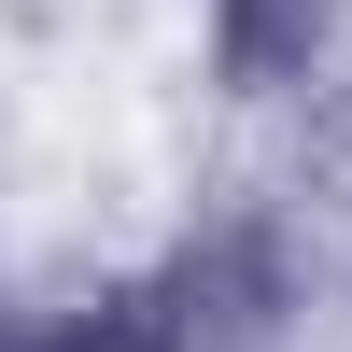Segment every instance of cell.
Masks as SVG:
<instances>
[{
  "label": "cell",
  "mask_w": 352,
  "mask_h": 352,
  "mask_svg": "<svg viewBox=\"0 0 352 352\" xmlns=\"http://www.w3.org/2000/svg\"><path fill=\"white\" fill-rule=\"evenodd\" d=\"M28 352H197V338H184L169 296H99L85 324H56V338H28Z\"/></svg>",
  "instance_id": "obj_3"
},
{
  "label": "cell",
  "mask_w": 352,
  "mask_h": 352,
  "mask_svg": "<svg viewBox=\"0 0 352 352\" xmlns=\"http://www.w3.org/2000/svg\"><path fill=\"white\" fill-rule=\"evenodd\" d=\"M169 310H184V338L212 352V338H254L282 310V240L268 226H226V240H197L184 254V282H169Z\"/></svg>",
  "instance_id": "obj_1"
},
{
  "label": "cell",
  "mask_w": 352,
  "mask_h": 352,
  "mask_svg": "<svg viewBox=\"0 0 352 352\" xmlns=\"http://www.w3.org/2000/svg\"><path fill=\"white\" fill-rule=\"evenodd\" d=\"M324 28H338V0H212V56H226V85H296L310 56H324Z\"/></svg>",
  "instance_id": "obj_2"
}]
</instances>
